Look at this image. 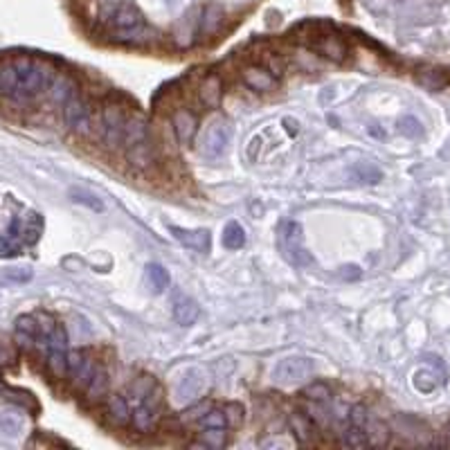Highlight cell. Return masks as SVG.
<instances>
[{"mask_svg": "<svg viewBox=\"0 0 450 450\" xmlns=\"http://www.w3.org/2000/svg\"><path fill=\"white\" fill-rule=\"evenodd\" d=\"M47 83H50V75L36 61L20 59L0 66V95L14 102L34 100L47 88Z\"/></svg>", "mask_w": 450, "mask_h": 450, "instance_id": "obj_1", "label": "cell"}, {"mask_svg": "<svg viewBox=\"0 0 450 450\" xmlns=\"http://www.w3.org/2000/svg\"><path fill=\"white\" fill-rule=\"evenodd\" d=\"M108 20L113 25V39L122 43H142L149 39V30L144 25L142 14L131 3H117L108 11Z\"/></svg>", "mask_w": 450, "mask_h": 450, "instance_id": "obj_2", "label": "cell"}, {"mask_svg": "<svg viewBox=\"0 0 450 450\" xmlns=\"http://www.w3.org/2000/svg\"><path fill=\"white\" fill-rule=\"evenodd\" d=\"M210 390V374L205 369L191 367L172 387V396L176 405H191Z\"/></svg>", "mask_w": 450, "mask_h": 450, "instance_id": "obj_3", "label": "cell"}, {"mask_svg": "<svg viewBox=\"0 0 450 450\" xmlns=\"http://www.w3.org/2000/svg\"><path fill=\"white\" fill-rule=\"evenodd\" d=\"M230 140H232V126H230V122L223 117H216L210 122L208 129L203 131L199 151L203 158H208V160H218L221 155H225Z\"/></svg>", "mask_w": 450, "mask_h": 450, "instance_id": "obj_4", "label": "cell"}, {"mask_svg": "<svg viewBox=\"0 0 450 450\" xmlns=\"http://www.w3.org/2000/svg\"><path fill=\"white\" fill-rule=\"evenodd\" d=\"M313 376V362L309 358H284L277 365L273 372V381L282 387H293L302 385L304 381H309Z\"/></svg>", "mask_w": 450, "mask_h": 450, "instance_id": "obj_5", "label": "cell"}, {"mask_svg": "<svg viewBox=\"0 0 450 450\" xmlns=\"http://www.w3.org/2000/svg\"><path fill=\"white\" fill-rule=\"evenodd\" d=\"M129 117L122 111V106L108 102L102 111V131H104V144L108 149H117L124 142V131H126Z\"/></svg>", "mask_w": 450, "mask_h": 450, "instance_id": "obj_6", "label": "cell"}, {"mask_svg": "<svg viewBox=\"0 0 450 450\" xmlns=\"http://www.w3.org/2000/svg\"><path fill=\"white\" fill-rule=\"evenodd\" d=\"M64 117H66V124L75 133H79V136H88L93 129L90 104L86 100H81L79 95L70 97V100L64 104Z\"/></svg>", "mask_w": 450, "mask_h": 450, "instance_id": "obj_7", "label": "cell"}, {"mask_svg": "<svg viewBox=\"0 0 450 450\" xmlns=\"http://www.w3.org/2000/svg\"><path fill=\"white\" fill-rule=\"evenodd\" d=\"M282 248L288 254V259L295 266H307L313 261V257L304 248V237L300 223H286L282 230Z\"/></svg>", "mask_w": 450, "mask_h": 450, "instance_id": "obj_8", "label": "cell"}, {"mask_svg": "<svg viewBox=\"0 0 450 450\" xmlns=\"http://www.w3.org/2000/svg\"><path fill=\"white\" fill-rule=\"evenodd\" d=\"M97 362L86 351H68V376L77 387H86L93 379Z\"/></svg>", "mask_w": 450, "mask_h": 450, "instance_id": "obj_9", "label": "cell"}, {"mask_svg": "<svg viewBox=\"0 0 450 450\" xmlns=\"http://www.w3.org/2000/svg\"><path fill=\"white\" fill-rule=\"evenodd\" d=\"M169 232H172V237L178 243H182V246L194 250V252L208 254L210 248H212V237H210L208 230H185V227L172 225V227H169Z\"/></svg>", "mask_w": 450, "mask_h": 450, "instance_id": "obj_10", "label": "cell"}, {"mask_svg": "<svg viewBox=\"0 0 450 450\" xmlns=\"http://www.w3.org/2000/svg\"><path fill=\"white\" fill-rule=\"evenodd\" d=\"M172 126L176 131L178 142L180 144H189L194 140V136H196V131H199V119L191 111H187V108H178V111L174 113V117H172Z\"/></svg>", "mask_w": 450, "mask_h": 450, "instance_id": "obj_11", "label": "cell"}, {"mask_svg": "<svg viewBox=\"0 0 450 450\" xmlns=\"http://www.w3.org/2000/svg\"><path fill=\"white\" fill-rule=\"evenodd\" d=\"M241 77H243V83H246V86L254 93H266L275 86V75L261 66H248L246 70H243Z\"/></svg>", "mask_w": 450, "mask_h": 450, "instance_id": "obj_12", "label": "cell"}, {"mask_svg": "<svg viewBox=\"0 0 450 450\" xmlns=\"http://www.w3.org/2000/svg\"><path fill=\"white\" fill-rule=\"evenodd\" d=\"M415 81L419 83L423 90H430V93L446 90L448 83H450L446 72L444 70H437V68H421V70H417Z\"/></svg>", "mask_w": 450, "mask_h": 450, "instance_id": "obj_13", "label": "cell"}, {"mask_svg": "<svg viewBox=\"0 0 450 450\" xmlns=\"http://www.w3.org/2000/svg\"><path fill=\"white\" fill-rule=\"evenodd\" d=\"M199 97L201 102L208 108H218L223 100V81L218 75H208L203 79L201 88H199Z\"/></svg>", "mask_w": 450, "mask_h": 450, "instance_id": "obj_14", "label": "cell"}, {"mask_svg": "<svg viewBox=\"0 0 450 450\" xmlns=\"http://www.w3.org/2000/svg\"><path fill=\"white\" fill-rule=\"evenodd\" d=\"M126 160L131 162V167H136V169H149L155 162L153 144L149 140L131 144V147H126Z\"/></svg>", "mask_w": 450, "mask_h": 450, "instance_id": "obj_15", "label": "cell"}, {"mask_svg": "<svg viewBox=\"0 0 450 450\" xmlns=\"http://www.w3.org/2000/svg\"><path fill=\"white\" fill-rule=\"evenodd\" d=\"M199 315H201V309H199V304L194 302L191 297L178 295L174 300V320L180 326H191L194 322L199 320Z\"/></svg>", "mask_w": 450, "mask_h": 450, "instance_id": "obj_16", "label": "cell"}, {"mask_svg": "<svg viewBox=\"0 0 450 450\" xmlns=\"http://www.w3.org/2000/svg\"><path fill=\"white\" fill-rule=\"evenodd\" d=\"M106 415H108V421H111L113 425H126L131 421V408L126 403L124 396L119 394H108L106 396Z\"/></svg>", "mask_w": 450, "mask_h": 450, "instance_id": "obj_17", "label": "cell"}, {"mask_svg": "<svg viewBox=\"0 0 450 450\" xmlns=\"http://www.w3.org/2000/svg\"><path fill=\"white\" fill-rule=\"evenodd\" d=\"M39 338V320L34 315H20L16 320V340L20 347H34Z\"/></svg>", "mask_w": 450, "mask_h": 450, "instance_id": "obj_18", "label": "cell"}, {"mask_svg": "<svg viewBox=\"0 0 450 450\" xmlns=\"http://www.w3.org/2000/svg\"><path fill=\"white\" fill-rule=\"evenodd\" d=\"M131 423L138 432H151L158 423V410L147 403H138L131 415Z\"/></svg>", "mask_w": 450, "mask_h": 450, "instance_id": "obj_19", "label": "cell"}, {"mask_svg": "<svg viewBox=\"0 0 450 450\" xmlns=\"http://www.w3.org/2000/svg\"><path fill=\"white\" fill-rule=\"evenodd\" d=\"M83 392H86L88 401H102L104 396H108V372L102 367L100 362H97L93 379L88 381L86 387H83Z\"/></svg>", "mask_w": 450, "mask_h": 450, "instance_id": "obj_20", "label": "cell"}, {"mask_svg": "<svg viewBox=\"0 0 450 450\" xmlns=\"http://www.w3.org/2000/svg\"><path fill=\"white\" fill-rule=\"evenodd\" d=\"M315 50H318V54L331 61H343L347 57V45L340 39H336V36H324L322 41L315 43Z\"/></svg>", "mask_w": 450, "mask_h": 450, "instance_id": "obj_21", "label": "cell"}, {"mask_svg": "<svg viewBox=\"0 0 450 450\" xmlns=\"http://www.w3.org/2000/svg\"><path fill=\"white\" fill-rule=\"evenodd\" d=\"M142 140H149V126L147 122L140 117H131L126 122V131H124V147H131V144H138Z\"/></svg>", "mask_w": 450, "mask_h": 450, "instance_id": "obj_22", "label": "cell"}, {"mask_svg": "<svg viewBox=\"0 0 450 450\" xmlns=\"http://www.w3.org/2000/svg\"><path fill=\"white\" fill-rule=\"evenodd\" d=\"M365 432H367L369 446H387L390 444V428H387V425L379 419H369L367 425H365Z\"/></svg>", "mask_w": 450, "mask_h": 450, "instance_id": "obj_23", "label": "cell"}, {"mask_svg": "<svg viewBox=\"0 0 450 450\" xmlns=\"http://www.w3.org/2000/svg\"><path fill=\"white\" fill-rule=\"evenodd\" d=\"M77 95V83L72 81L70 77L66 75H59L52 83V100L59 102V104H66L70 97Z\"/></svg>", "mask_w": 450, "mask_h": 450, "instance_id": "obj_24", "label": "cell"}, {"mask_svg": "<svg viewBox=\"0 0 450 450\" xmlns=\"http://www.w3.org/2000/svg\"><path fill=\"white\" fill-rule=\"evenodd\" d=\"M243 243H246V232H243V227L237 221L227 223L223 230V246L230 250H239V248H243Z\"/></svg>", "mask_w": 450, "mask_h": 450, "instance_id": "obj_25", "label": "cell"}, {"mask_svg": "<svg viewBox=\"0 0 450 450\" xmlns=\"http://www.w3.org/2000/svg\"><path fill=\"white\" fill-rule=\"evenodd\" d=\"M201 432V444L208 450H221L227 444V432L225 428H203Z\"/></svg>", "mask_w": 450, "mask_h": 450, "instance_id": "obj_26", "label": "cell"}, {"mask_svg": "<svg viewBox=\"0 0 450 450\" xmlns=\"http://www.w3.org/2000/svg\"><path fill=\"white\" fill-rule=\"evenodd\" d=\"M340 444L347 448H365V446H369L367 432H365V428H358V425L349 423V428L343 432V437H340Z\"/></svg>", "mask_w": 450, "mask_h": 450, "instance_id": "obj_27", "label": "cell"}, {"mask_svg": "<svg viewBox=\"0 0 450 450\" xmlns=\"http://www.w3.org/2000/svg\"><path fill=\"white\" fill-rule=\"evenodd\" d=\"M147 279L153 288V293H162V290L169 286V273L162 268L160 264H149L147 266Z\"/></svg>", "mask_w": 450, "mask_h": 450, "instance_id": "obj_28", "label": "cell"}, {"mask_svg": "<svg viewBox=\"0 0 450 450\" xmlns=\"http://www.w3.org/2000/svg\"><path fill=\"white\" fill-rule=\"evenodd\" d=\"M153 387H155L153 376H140V379H136L131 383V398L138 401V403H142V401L151 394Z\"/></svg>", "mask_w": 450, "mask_h": 450, "instance_id": "obj_29", "label": "cell"}, {"mask_svg": "<svg viewBox=\"0 0 450 450\" xmlns=\"http://www.w3.org/2000/svg\"><path fill=\"white\" fill-rule=\"evenodd\" d=\"M304 398H309L311 403H324V401H329L331 398V390H329V385L326 383H320V381H315L311 385L304 387Z\"/></svg>", "mask_w": 450, "mask_h": 450, "instance_id": "obj_30", "label": "cell"}, {"mask_svg": "<svg viewBox=\"0 0 450 450\" xmlns=\"http://www.w3.org/2000/svg\"><path fill=\"white\" fill-rule=\"evenodd\" d=\"M354 176L360 182H367V185H376V182L383 178L381 169L374 167V165H356L354 167Z\"/></svg>", "mask_w": 450, "mask_h": 450, "instance_id": "obj_31", "label": "cell"}, {"mask_svg": "<svg viewBox=\"0 0 450 450\" xmlns=\"http://www.w3.org/2000/svg\"><path fill=\"white\" fill-rule=\"evenodd\" d=\"M0 430L5 434H18L23 430V419L18 415H11V412H0Z\"/></svg>", "mask_w": 450, "mask_h": 450, "instance_id": "obj_32", "label": "cell"}, {"mask_svg": "<svg viewBox=\"0 0 450 450\" xmlns=\"http://www.w3.org/2000/svg\"><path fill=\"white\" fill-rule=\"evenodd\" d=\"M290 428H293V434L300 439V444H307L311 439V423L304 419L302 415L290 417Z\"/></svg>", "mask_w": 450, "mask_h": 450, "instance_id": "obj_33", "label": "cell"}, {"mask_svg": "<svg viewBox=\"0 0 450 450\" xmlns=\"http://www.w3.org/2000/svg\"><path fill=\"white\" fill-rule=\"evenodd\" d=\"M203 428H227V417L223 410H208L205 412V417L199 421Z\"/></svg>", "mask_w": 450, "mask_h": 450, "instance_id": "obj_34", "label": "cell"}, {"mask_svg": "<svg viewBox=\"0 0 450 450\" xmlns=\"http://www.w3.org/2000/svg\"><path fill=\"white\" fill-rule=\"evenodd\" d=\"M398 131L403 133V136H408V138H419L423 133L421 122L417 117H403L398 122Z\"/></svg>", "mask_w": 450, "mask_h": 450, "instance_id": "obj_35", "label": "cell"}, {"mask_svg": "<svg viewBox=\"0 0 450 450\" xmlns=\"http://www.w3.org/2000/svg\"><path fill=\"white\" fill-rule=\"evenodd\" d=\"M70 196H72V201H75V203H83V205H88L90 210H97V212H102V210H104V203H102L100 199H97V196H93V194H88V191L77 189V191H72Z\"/></svg>", "mask_w": 450, "mask_h": 450, "instance_id": "obj_36", "label": "cell"}, {"mask_svg": "<svg viewBox=\"0 0 450 450\" xmlns=\"http://www.w3.org/2000/svg\"><path fill=\"white\" fill-rule=\"evenodd\" d=\"M367 421H369V415H367V408L365 405H354L349 410V423L351 425H358V428H365V425H367Z\"/></svg>", "mask_w": 450, "mask_h": 450, "instance_id": "obj_37", "label": "cell"}, {"mask_svg": "<svg viewBox=\"0 0 450 450\" xmlns=\"http://www.w3.org/2000/svg\"><path fill=\"white\" fill-rule=\"evenodd\" d=\"M210 410V405L208 403H199V405H194V408H189L187 412H182V421L185 423H189V421H201L203 417H205V412Z\"/></svg>", "mask_w": 450, "mask_h": 450, "instance_id": "obj_38", "label": "cell"}, {"mask_svg": "<svg viewBox=\"0 0 450 450\" xmlns=\"http://www.w3.org/2000/svg\"><path fill=\"white\" fill-rule=\"evenodd\" d=\"M415 385L419 387L421 392H430V390H434L437 381L432 379V374H428V372H419V374L415 376Z\"/></svg>", "mask_w": 450, "mask_h": 450, "instance_id": "obj_39", "label": "cell"}, {"mask_svg": "<svg viewBox=\"0 0 450 450\" xmlns=\"http://www.w3.org/2000/svg\"><path fill=\"white\" fill-rule=\"evenodd\" d=\"M225 417H227V425H239L241 423V419H243V408L241 405H237V403H230V405H225Z\"/></svg>", "mask_w": 450, "mask_h": 450, "instance_id": "obj_40", "label": "cell"}, {"mask_svg": "<svg viewBox=\"0 0 450 450\" xmlns=\"http://www.w3.org/2000/svg\"><path fill=\"white\" fill-rule=\"evenodd\" d=\"M444 437H446V439H444L442 444H446V446H450V423L446 425V430H444Z\"/></svg>", "mask_w": 450, "mask_h": 450, "instance_id": "obj_41", "label": "cell"}]
</instances>
